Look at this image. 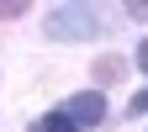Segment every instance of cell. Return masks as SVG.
Listing matches in <instances>:
<instances>
[{
    "label": "cell",
    "mask_w": 148,
    "mask_h": 132,
    "mask_svg": "<svg viewBox=\"0 0 148 132\" xmlns=\"http://www.w3.org/2000/svg\"><path fill=\"white\" fill-rule=\"evenodd\" d=\"M138 64H143V69H148V42H143V48H138Z\"/></svg>",
    "instance_id": "cell-5"
},
{
    "label": "cell",
    "mask_w": 148,
    "mask_h": 132,
    "mask_svg": "<svg viewBox=\"0 0 148 132\" xmlns=\"http://www.w3.org/2000/svg\"><path fill=\"white\" fill-rule=\"evenodd\" d=\"M27 132H74V122L64 116V111H48V116H42V122H32Z\"/></svg>",
    "instance_id": "cell-3"
},
{
    "label": "cell",
    "mask_w": 148,
    "mask_h": 132,
    "mask_svg": "<svg viewBox=\"0 0 148 132\" xmlns=\"http://www.w3.org/2000/svg\"><path fill=\"white\" fill-rule=\"evenodd\" d=\"M106 21L95 5H53L48 11V37L53 42H90V37H101Z\"/></svg>",
    "instance_id": "cell-1"
},
{
    "label": "cell",
    "mask_w": 148,
    "mask_h": 132,
    "mask_svg": "<svg viewBox=\"0 0 148 132\" xmlns=\"http://www.w3.org/2000/svg\"><path fill=\"white\" fill-rule=\"evenodd\" d=\"M132 111H138V116H143V111H148V90H143V95L132 101Z\"/></svg>",
    "instance_id": "cell-4"
},
{
    "label": "cell",
    "mask_w": 148,
    "mask_h": 132,
    "mask_svg": "<svg viewBox=\"0 0 148 132\" xmlns=\"http://www.w3.org/2000/svg\"><path fill=\"white\" fill-rule=\"evenodd\" d=\"M64 116L74 122V132H85V127H101L106 122V101H101V90H85V95H69L64 106Z\"/></svg>",
    "instance_id": "cell-2"
}]
</instances>
